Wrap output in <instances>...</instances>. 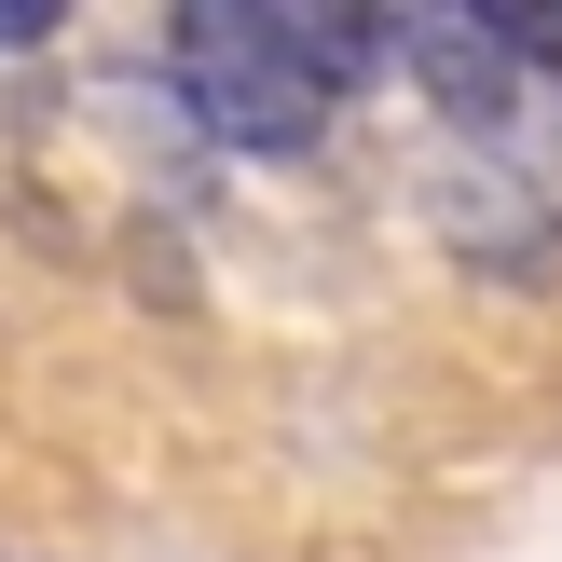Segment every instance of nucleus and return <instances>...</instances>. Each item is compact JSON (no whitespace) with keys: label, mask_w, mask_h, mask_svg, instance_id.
<instances>
[{"label":"nucleus","mask_w":562,"mask_h":562,"mask_svg":"<svg viewBox=\"0 0 562 562\" xmlns=\"http://www.w3.org/2000/svg\"><path fill=\"white\" fill-rule=\"evenodd\" d=\"M151 69H165V97H179V137H206V151H234V165H302L344 124V97L302 69V42H289L274 0H179V14L151 27Z\"/></svg>","instance_id":"obj_1"},{"label":"nucleus","mask_w":562,"mask_h":562,"mask_svg":"<svg viewBox=\"0 0 562 562\" xmlns=\"http://www.w3.org/2000/svg\"><path fill=\"white\" fill-rule=\"evenodd\" d=\"M384 42H398V82L453 124V151H494V137H549V82L536 55H521V14H453V0H398L384 14Z\"/></svg>","instance_id":"obj_2"},{"label":"nucleus","mask_w":562,"mask_h":562,"mask_svg":"<svg viewBox=\"0 0 562 562\" xmlns=\"http://www.w3.org/2000/svg\"><path fill=\"white\" fill-rule=\"evenodd\" d=\"M426 220L467 274L536 289L562 274V137H494V151H439L426 165Z\"/></svg>","instance_id":"obj_3"}]
</instances>
